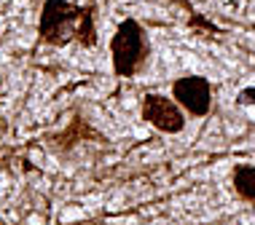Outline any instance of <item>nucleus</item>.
<instances>
[{
    "label": "nucleus",
    "mask_w": 255,
    "mask_h": 225,
    "mask_svg": "<svg viewBox=\"0 0 255 225\" xmlns=\"http://www.w3.org/2000/svg\"><path fill=\"white\" fill-rule=\"evenodd\" d=\"M40 40L49 46H67L70 40H81L86 49L97 46L94 27V5H73L67 0H46L38 24Z\"/></svg>",
    "instance_id": "f257e3e1"
},
{
    "label": "nucleus",
    "mask_w": 255,
    "mask_h": 225,
    "mask_svg": "<svg viewBox=\"0 0 255 225\" xmlns=\"http://www.w3.org/2000/svg\"><path fill=\"white\" fill-rule=\"evenodd\" d=\"M110 57H113V73L119 78H134L145 70L150 59V40L137 19H124L110 40Z\"/></svg>",
    "instance_id": "f03ea898"
},
{
    "label": "nucleus",
    "mask_w": 255,
    "mask_h": 225,
    "mask_svg": "<svg viewBox=\"0 0 255 225\" xmlns=\"http://www.w3.org/2000/svg\"><path fill=\"white\" fill-rule=\"evenodd\" d=\"M185 113L175 99L164 97V94H145L140 105V118L158 134H180L185 129Z\"/></svg>",
    "instance_id": "7ed1b4c3"
},
{
    "label": "nucleus",
    "mask_w": 255,
    "mask_h": 225,
    "mask_svg": "<svg viewBox=\"0 0 255 225\" xmlns=\"http://www.w3.org/2000/svg\"><path fill=\"white\" fill-rule=\"evenodd\" d=\"M172 99L191 118H204L212 110V83L204 75H183L172 80Z\"/></svg>",
    "instance_id": "20e7f679"
},
{
    "label": "nucleus",
    "mask_w": 255,
    "mask_h": 225,
    "mask_svg": "<svg viewBox=\"0 0 255 225\" xmlns=\"http://www.w3.org/2000/svg\"><path fill=\"white\" fill-rule=\"evenodd\" d=\"M231 188L242 201L255 207V163H234L231 169Z\"/></svg>",
    "instance_id": "39448f33"
},
{
    "label": "nucleus",
    "mask_w": 255,
    "mask_h": 225,
    "mask_svg": "<svg viewBox=\"0 0 255 225\" xmlns=\"http://www.w3.org/2000/svg\"><path fill=\"white\" fill-rule=\"evenodd\" d=\"M237 105H242V107H250V105H255V86H247V88H242V91H239Z\"/></svg>",
    "instance_id": "423d86ee"
},
{
    "label": "nucleus",
    "mask_w": 255,
    "mask_h": 225,
    "mask_svg": "<svg viewBox=\"0 0 255 225\" xmlns=\"http://www.w3.org/2000/svg\"><path fill=\"white\" fill-rule=\"evenodd\" d=\"M0 83H3V80H0Z\"/></svg>",
    "instance_id": "0eeeda50"
}]
</instances>
